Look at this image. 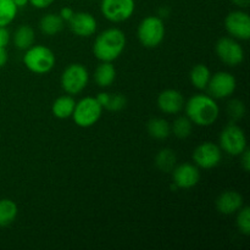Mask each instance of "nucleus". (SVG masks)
<instances>
[{
    "label": "nucleus",
    "mask_w": 250,
    "mask_h": 250,
    "mask_svg": "<svg viewBox=\"0 0 250 250\" xmlns=\"http://www.w3.org/2000/svg\"><path fill=\"white\" fill-rule=\"evenodd\" d=\"M187 117L198 126H211L219 119L220 107L214 98L207 94H195L185 104Z\"/></svg>",
    "instance_id": "1"
},
{
    "label": "nucleus",
    "mask_w": 250,
    "mask_h": 250,
    "mask_svg": "<svg viewBox=\"0 0 250 250\" xmlns=\"http://www.w3.org/2000/svg\"><path fill=\"white\" fill-rule=\"evenodd\" d=\"M126 48V36L119 28H109L97 37L93 45V53L100 61L112 62Z\"/></svg>",
    "instance_id": "2"
},
{
    "label": "nucleus",
    "mask_w": 250,
    "mask_h": 250,
    "mask_svg": "<svg viewBox=\"0 0 250 250\" xmlns=\"http://www.w3.org/2000/svg\"><path fill=\"white\" fill-rule=\"evenodd\" d=\"M55 55L45 45H32L23 55V63L31 72L44 75L50 72L55 66Z\"/></svg>",
    "instance_id": "3"
},
{
    "label": "nucleus",
    "mask_w": 250,
    "mask_h": 250,
    "mask_svg": "<svg viewBox=\"0 0 250 250\" xmlns=\"http://www.w3.org/2000/svg\"><path fill=\"white\" fill-rule=\"evenodd\" d=\"M139 42L146 48H156L165 38V26L159 16H148L143 19L137 29Z\"/></svg>",
    "instance_id": "4"
},
{
    "label": "nucleus",
    "mask_w": 250,
    "mask_h": 250,
    "mask_svg": "<svg viewBox=\"0 0 250 250\" xmlns=\"http://www.w3.org/2000/svg\"><path fill=\"white\" fill-rule=\"evenodd\" d=\"M102 112L103 107L97 102V99L92 97H87L76 103L72 119L77 126L82 127V128H88V127L94 126L99 121Z\"/></svg>",
    "instance_id": "5"
},
{
    "label": "nucleus",
    "mask_w": 250,
    "mask_h": 250,
    "mask_svg": "<svg viewBox=\"0 0 250 250\" xmlns=\"http://www.w3.org/2000/svg\"><path fill=\"white\" fill-rule=\"evenodd\" d=\"M89 73L82 63H71L63 70L60 83L67 94L75 95L82 92L88 84Z\"/></svg>",
    "instance_id": "6"
},
{
    "label": "nucleus",
    "mask_w": 250,
    "mask_h": 250,
    "mask_svg": "<svg viewBox=\"0 0 250 250\" xmlns=\"http://www.w3.org/2000/svg\"><path fill=\"white\" fill-rule=\"evenodd\" d=\"M220 148L229 155H241L247 149V138L243 128L234 122L225 127L220 134Z\"/></svg>",
    "instance_id": "7"
},
{
    "label": "nucleus",
    "mask_w": 250,
    "mask_h": 250,
    "mask_svg": "<svg viewBox=\"0 0 250 250\" xmlns=\"http://www.w3.org/2000/svg\"><path fill=\"white\" fill-rule=\"evenodd\" d=\"M215 50L220 60L232 67L241 65L244 60V49L232 37L220 38L215 45Z\"/></svg>",
    "instance_id": "8"
},
{
    "label": "nucleus",
    "mask_w": 250,
    "mask_h": 250,
    "mask_svg": "<svg viewBox=\"0 0 250 250\" xmlns=\"http://www.w3.org/2000/svg\"><path fill=\"white\" fill-rule=\"evenodd\" d=\"M236 87L237 81L234 76L229 72L220 71V72L211 75L207 89L210 97L214 99H225L233 94Z\"/></svg>",
    "instance_id": "9"
},
{
    "label": "nucleus",
    "mask_w": 250,
    "mask_h": 250,
    "mask_svg": "<svg viewBox=\"0 0 250 250\" xmlns=\"http://www.w3.org/2000/svg\"><path fill=\"white\" fill-rule=\"evenodd\" d=\"M136 9L134 0H102V14L111 22L127 21Z\"/></svg>",
    "instance_id": "10"
},
{
    "label": "nucleus",
    "mask_w": 250,
    "mask_h": 250,
    "mask_svg": "<svg viewBox=\"0 0 250 250\" xmlns=\"http://www.w3.org/2000/svg\"><path fill=\"white\" fill-rule=\"evenodd\" d=\"M221 148L211 142H204L199 144L193 151V160L198 167L204 170L216 167L221 161Z\"/></svg>",
    "instance_id": "11"
},
{
    "label": "nucleus",
    "mask_w": 250,
    "mask_h": 250,
    "mask_svg": "<svg viewBox=\"0 0 250 250\" xmlns=\"http://www.w3.org/2000/svg\"><path fill=\"white\" fill-rule=\"evenodd\" d=\"M225 28L232 38L248 41L250 38V17L247 12L237 10L225 19Z\"/></svg>",
    "instance_id": "12"
},
{
    "label": "nucleus",
    "mask_w": 250,
    "mask_h": 250,
    "mask_svg": "<svg viewBox=\"0 0 250 250\" xmlns=\"http://www.w3.org/2000/svg\"><path fill=\"white\" fill-rule=\"evenodd\" d=\"M173 183L178 189H190L200 181V171L197 165L183 163L172 170Z\"/></svg>",
    "instance_id": "13"
},
{
    "label": "nucleus",
    "mask_w": 250,
    "mask_h": 250,
    "mask_svg": "<svg viewBox=\"0 0 250 250\" xmlns=\"http://www.w3.org/2000/svg\"><path fill=\"white\" fill-rule=\"evenodd\" d=\"M71 32L78 37H90L97 31V20L89 12H75L68 21Z\"/></svg>",
    "instance_id": "14"
},
{
    "label": "nucleus",
    "mask_w": 250,
    "mask_h": 250,
    "mask_svg": "<svg viewBox=\"0 0 250 250\" xmlns=\"http://www.w3.org/2000/svg\"><path fill=\"white\" fill-rule=\"evenodd\" d=\"M158 107L167 115H176L185 107V98L177 89H166L158 97Z\"/></svg>",
    "instance_id": "15"
},
{
    "label": "nucleus",
    "mask_w": 250,
    "mask_h": 250,
    "mask_svg": "<svg viewBox=\"0 0 250 250\" xmlns=\"http://www.w3.org/2000/svg\"><path fill=\"white\" fill-rule=\"evenodd\" d=\"M243 197L237 190H225L217 197L216 209L222 215H233L243 207Z\"/></svg>",
    "instance_id": "16"
},
{
    "label": "nucleus",
    "mask_w": 250,
    "mask_h": 250,
    "mask_svg": "<svg viewBox=\"0 0 250 250\" xmlns=\"http://www.w3.org/2000/svg\"><path fill=\"white\" fill-rule=\"evenodd\" d=\"M94 80L99 87H110L116 80V68L111 62L102 61L94 72Z\"/></svg>",
    "instance_id": "17"
},
{
    "label": "nucleus",
    "mask_w": 250,
    "mask_h": 250,
    "mask_svg": "<svg viewBox=\"0 0 250 250\" xmlns=\"http://www.w3.org/2000/svg\"><path fill=\"white\" fill-rule=\"evenodd\" d=\"M63 21L58 14H46L39 21V29L45 36H55V34L60 33L63 28Z\"/></svg>",
    "instance_id": "18"
},
{
    "label": "nucleus",
    "mask_w": 250,
    "mask_h": 250,
    "mask_svg": "<svg viewBox=\"0 0 250 250\" xmlns=\"http://www.w3.org/2000/svg\"><path fill=\"white\" fill-rule=\"evenodd\" d=\"M75 106L76 102L71 95H62L53 103L51 111H53L54 116L58 117V119H68V117L72 116Z\"/></svg>",
    "instance_id": "19"
},
{
    "label": "nucleus",
    "mask_w": 250,
    "mask_h": 250,
    "mask_svg": "<svg viewBox=\"0 0 250 250\" xmlns=\"http://www.w3.org/2000/svg\"><path fill=\"white\" fill-rule=\"evenodd\" d=\"M36 34L33 28L28 24H22L14 33V44L20 50H27L34 44Z\"/></svg>",
    "instance_id": "20"
},
{
    "label": "nucleus",
    "mask_w": 250,
    "mask_h": 250,
    "mask_svg": "<svg viewBox=\"0 0 250 250\" xmlns=\"http://www.w3.org/2000/svg\"><path fill=\"white\" fill-rule=\"evenodd\" d=\"M210 77H211V71L204 63H198L190 70L189 78L192 84L197 89H207V85L209 83Z\"/></svg>",
    "instance_id": "21"
},
{
    "label": "nucleus",
    "mask_w": 250,
    "mask_h": 250,
    "mask_svg": "<svg viewBox=\"0 0 250 250\" xmlns=\"http://www.w3.org/2000/svg\"><path fill=\"white\" fill-rule=\"evenodd\" d=\"M146 128H148L149 136L159 139V141L166 139L171 133L170 124L161 117H154V119L149 120Z\"/></svg>",
    "instance_id": "22"
},
{
    "label": "nucleus",
    "mask_w": 250,
    "mask_h": 250,
    "mask_svg": "<svg viewBox=\"0 0 250 250\" xmlns=\"http://www.w3.org/2000/svg\"><path fill=\"white\" fill-rule=\"evenodd\" d=\"M176 164H177V156H176L175 151L172 149H161L155 156V165L163 172H172L175 168Z\"/></svg>",
    "instance_id": "23"
},
{
    "label": "nucleus",
    "mask_w": 250,
    "mask_h": 250,
    "mask_svg": "<svg viewBox=\"0 0 250 250\" xmlns=\"http://www.w3.org/2000/svg\"><path fill=\"white\" fill-rule=\"evenodd\" d=\"M19 208L11 199L0 200V227L10 226L16 220Z\"/></svg>",
    "instance_id": "24"
},
{
    "label": "nucleus",
    "mask_w": 250,
    "mask_h": 250,
    "mask_svg": "<svg viewBox=\"0 0 250 250\" xmlns=\"http://www.w3.org/2000/svg\"><path fill=\"white\" fill-rule=\"evenodd\" d=\"M17 10L19 7L12 0H0V26H9L16 17Z\"/></svg>",
    "instance_id": "25"
},
{
    "label": "nucleus",
    "mask_w": 250,
    "mask_h": 250,
    "mask_svg": "<svg viewBox=\"0 0 250 250\" xmlns=\"http://www.w3.org/2000/svg\"><path fill=\"white\" fill-rule=\"evenodd\" d=\"M193 131V122L187 116H180L173 121L172 132L177 138L186 139Z\"/></svg>",
    "instance_id": "26"
},
{
    "label": "nucleus",
    "mask_w": 250,
    "mask_h": 250,
    "mask_svg": "<svg viewBox=\"0 0 250 250\" xmlns=\"http://www.w3.org/2000/svg\"><path fill=\"white\" fill-rule=\"evenodd\" d=\"M237 214L236 225L238 231L244 236L250 234V209L248 207H242Z\"/></svg>",
    "instance_id": "27"
},
{
    "label": "nucleus",
    "mask_w": 250,
    "mask_h": 250,
    "mask_svg": "<svg viewBox=\"0 0 250 250\" xmlns=\"http://www.w3.org/2000/svg\"><path fill=\"white\" fill-rule=\"evenodd\" d=\"M227 114L231 117V120L233 122L239 121L244 117L246 115V105L242 100L233 99L227 105Z\"/></svg>",
    "instance_id": "28"
},
{
    "label": "nucleus",
    "mask_w": 250,
    "mask_h": 250,
    "mask_svg": "<svg viewBox=\"0 0 250 250\" xmlns=\"http://www.w3.org/2000/svg\"><path fill=\"white\" fill-rule=\"evenodd\" d=\"M127 104V99L124 94L121 93H116L114 95H110L109 103L106 104L105 109L109 110V111H120V110L124 109Z\"/></svg>",
    "instance_id": "29"
},
{
    "label": "nucleus",
    "mask_w": 250,
    "mask_h": 250,
    "mask_svg": "<svg viewBox=\"0 0 250 250\" xmlns=\"http://www.w3.org/2000/svg\"><path fill=\"white\" fill-rule=\"evenodd\" d=\"M10 42V32L6 27L0 26V48H5Z\"/></svg>",
    "instance_id": "30"
},
{
    "label": "nucleus",
    "mask_w": 250,
    "mask_h": 250,
    "mask_svg": "<svg viewBox=\"0 0 250 250\" xmlns=\"http://www.w3.org/2000/svg\"><path fill=\"white\" fill-rule=\"evenodd\" d=\"M241 164H242V166H243L244 171H247V172H248V171L250 170V151L248 148H247L246 150L241 154Z\"/></svg>",
    "instance_id": "31"
},
{
    "label": "nucleus",
    "mask_w": 250,
    "mask_h": 250,
    "mask_svg": "<svg viewBox=\"0 0 250 250\" xmlns=\"http://www.w3.org/2000/svg\"><path fill=\"white\" fill-rule=\"evenodd\" d=\"M55 0H29L32 5L37 9H45V7L50 6Z\"/></svg>",
    "instance_id": "32"
},
{
    "label": "nucleus",
    "mask_w": 250,
    "mask_h": 250,
    "mask_svg": "<svg viewBox=\"0 0 250 250\" xmlns=\"http://www.w3.org/2000/svg\"><path fill=\"white\" fill-rule=\"evenodd\" d=\"M73 14H75V11H73L71 7H62V9L60 10V17L63 20V21H70L71 17L73 16Z\"/></svg>",
    "instance_id": "33"
},
{
    "label": "nucleus",
    "mask_w": 250,
    "mask_h": 250,
    "mask_svg": "<svg viewBox=\"0 0 250 250\" xmlns=\"http://www.w3.org/2000/svg\"><path fill=\"white\" fill-rule=\"evenodd\" d=\"M95 99H97V102L99 103L100 105H102V107H105V106H106L107 103H109L110 94H109V93H105V92L99 93V94H98V97L95 98Z\"/></svg>",
    "instance_id": "34"
},
{
    "label": "nucleus",
    "mask_w": 250,
    "mask_h": 250,
    "mask_svg": "<svg viewBox=\"0 0 250 250\" xmlns=\"http://www.w3.org/2000/svg\"><path fill=\"white\" fill-rule=\"evenodd\" d=\"M231 1L241 9H247L250 5V0H231Z\"/></svg>",
    "instance_id": "35"
},
{
    "label": "nucleus",
    "mask_w": 250,
    "mask_h": 250,
    "mask_svg": "<svg viewBox=\"0 0 250 250\" xmlns=\"http://www.w3.org/2000/svg\"><path fill=\"white\" fill-rule=\"evenodd\" d=\"M6 61H7L6 50H5V48H0V67H2V66L5 65Z\"/></svg>",
    "instance_id": "36"
},
{
    "label": "nucleus",
    "mask_w": 250,
    "mask_h": 250,
    "mask_svg": "<svg viewBox=\"0 0 250 250\" xmlns=\"http://www.w3.org/2000/svg\"><path fill=\"white\" fill-rule=\"evenodd\" d=\"M168 9L167 7H161L160 10H159V17L160 19H163V17H167L168 16Z\"/></svg>",
    "instance_id": "37"
},
{
    "label": "nucleus",
    "mask_w": 250,
    "mask_h": 250,
    "mask_svg": "<svg viewBox=\"0 0 250 250\" xmlns=\"http://www.w3.org/2000/svg\"><path fill=\"white\" fill-rule=\"evenodd\" d=\"M12 1L15 2V5H16L17 7H23L28 4L29 0H12Z\"/></svg>",
    "instance_id": "38"
}]
</instances>
